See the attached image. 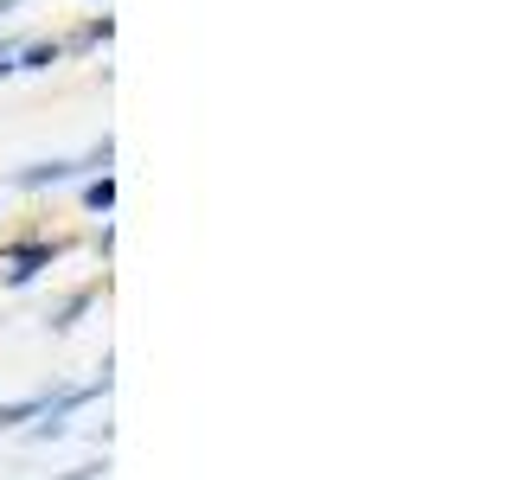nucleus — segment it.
Returning <instances> with one entry per match:
<instances>
[{"label":"nucleus","mask_w":512,"mask_h":480,"mask_svg":"<svg viewBox=\"0 0 512 480\" xmlns=\"http://www.w3.org/2000/svg\"><path fill=\"white\" fill-rule=\"evenodd\" d=\"M45 263H52V244H13L7 250V288H26Z\"/></svg>","instance_id":"1"},{"label":"nucleus","mask_w":512,"mask_h":480,"mask_svg":"<svg viewBox=\"0 0 512 480\" xmlns=\"http://www.w3.org/2000/svg\"><path fill=\"white\" fill-rule=\"evenodd\" d=\"M84 167H71V160H39V167H20L13 173V186H26V192H39V186H64V180H77Z\"/></svg>","instance_id":"2"},{"label":"nucleus","mask_w":512,"mask_h":480,"mask_svg":"<svg viewBox=\"0 0 512 480\" xmlns=\"http://www.w3.org/2000/svg\"><path fill=\"white\" fill-rule=\"evenodd\" d=\"M58 58H64L58 39H39V45H20V52H13V64H20V71H52Z\"/></svg>","instance_id":"3"},{"label":"nucleus","mask_w":512,"mask_h":480,"mask_svg":"<svg viewBox=\"0 0 512 480\" xmlns=\"http://www.w3.org/2000/svg\"><path fill=\"white\" fill-rule=\"evenodd\" d=\"M39 410H45V397H20V404H0V436H7V429H20V423H32Z\"/></svg>","instance_id":"4"},{"label":"nucleus","mask_w":512,"mask_h":480,"mask_svg":"<svg viewBox=\"0 0 512 480\" xmlns=\"http://www.w3.org/2000/svg\"><path fill=\"white\" fill-rule=\"evenodd\" d=\"M84 205H90V212H109V205H116V180H109V173H103V180H90L84 186Z\"/></svg>","instance_id":"5"},{"label":"nucleus","mask_w":512,"mask_h":480,"mask_svg":"<svg viewBox=\"0 0 512 480\" xmlns=\"http://www.w3.org/2000/svg\"><path fill=\"white\" fill-rule=\"evenodd\" d=\"M96 474H103V468L90 461V468H71V474H58V480H96Z\"/></svg>","instance_id":"6"},{"label":"nucleus","mask_w":512,"mask_h":480,"mask_svg":"<svg viewBox=\"0 0 512 480\" xmlns=\"http://www.w3.org/2000/svg\"><path fill=\"white\" fill-rule=\"evenodd\" d=\"M13 71H20V64H13V52H0V77H13Z\"/></svg>","instance_id":"7"},{"label":"nucleus","mask_w":512,"mask_h":480,"mask_svg":"<svg viewBox=\"0 0 512 480\" xmlns=\"http://www.w3.org/2000/svg\"><path fill=\"white\" fill-rule=\"evenodd\" d=\"M13 7H20V0H0V20H7V13H13Z\"/></svg>","instance_id":"8"}]
</instances>
